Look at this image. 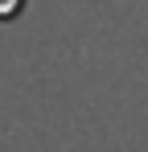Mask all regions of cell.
I'll return each instance as SVG.
<instances>
[{"label":"cell","mask_w":148,"mask_h":152,"mask_svg":"<svg viewBox=\"0 0 148 152\" xmlns=\"http://www.w3.org/2000/svg\"><path fill=\"white\" fill-rule=\"evenodd\" d=\"M21 4H25V0H0V21L17 17V12H21Z\"/></svg>","instance_id":"obj_1"}]
</instances>
